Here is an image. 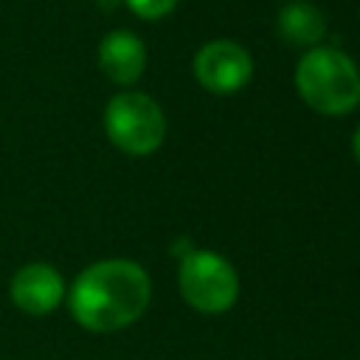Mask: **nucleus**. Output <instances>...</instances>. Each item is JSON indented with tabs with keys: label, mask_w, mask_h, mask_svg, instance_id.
<instances>
[{
	"label": "nucleus",
	"mask_w": 360,
	"mask_h": 360,
	"mask_svg": "<svg viewBox=\"0 0 360 360\" xmlns=\"http://www.w3.org/2000/svg\"><path fill=\"white\" fill-rule=\"evenodd\" d=\"M292 82L301 101L321 115H349L360 104V68L340 48H307Z\"/></svg>",
	"instance_id": "f03ea898"
},
{
	"label": "nucleus",
	"mask_w": 360,
	"mask_h": 360,
	"mask_svg": "<svg viewBox=\"0 0 360 360\" xmlns=\"http://www.w3.org/2000/svg\"><path fill=\"white\" fill-rule=\"evenodd\" d=\"M352 152H354V158H357V163H360V127H357L354 135H352Z\"/></svg>",
	"instance_id": "9d476101"
},
{
	"label": "nucleus",
	"mask_w": 360,
	"mask_h": 360,
	"mask_svg": "<svg viewBox=\"0 0 360 360\" xmlns=\"http://www.w3.org/2000/svg\"><path fill=\"white\" fill-rule=\"evenodd\" d=\"M152 298L149 273L132 259H101L87 264L68 290L73 321L90 332H118L135 323Z\"/></svg>",
	"instance_id": "f257e3e1"
},
{
	"label": "nucleus",
	"mask_w": 360,
	"mask_h": 360,
	"mask_svg": "<svg viewBox=\"0 0 360 360\" xmlns=\"http://www.w3.org/2000/svg\"><path fill=\"white\" fill-rule=\"evenodd\" d=\"M183 301L202 315H222L239 298V276L233 264L214 250H188L177 270Z\"/></svg>",
	"instance_id": "20e7f679"
},
{
	"label": "nucleus",
	"mask_w": 360,
	"mask_h": 360,
	"mask_svg": "<svg viewBox=\"0 0 360 360\" xmlns=\"http://www.w3.org/2000/svg\"><path fill=\"white\" fill-rule=\"evenodd\" d=\"M276 31L292 48H315L326 37V17L309 0H290L278 8Z\"/></svg>",
	"instance_id": "6e6552de"
},
{
	"label": "nucleus",
	"mask_w": 360,
	"mask_h": 360,
	"mask_svg": "<svg viewBox=\"0 0 360 360\" xmlns=\"http://www.w3.org/2000/svg\"><path fill=\"white\" fill-rule=\"evenodd\" d=\"M191 70L202 90L214 96H231L253 79V56L233 39H211L194 53Z\"/></svg>",
	"instance_id": "39448f33"
},
{
	"label": "nucleus",
	"mask_w": 360,
	"mask_h": 360,
	"mask_svg": "<svg viewBox=\"0 0 360 360\" xmlns=\"http://www.w3.org/2000/svg\"><path fill=\"white\" fill-rule=\"evenodd\" d=\"M98 70L118 87L135 84L146 70V45L129 28H115L98 42Z\"/></svg>",
	"instance_id": "0eeeda50"
},
{
	"label": "nucleus",
	"mask_w": 360,
	"mask_h": 360,
	"mask_svg": "<svg viewBox=\"0 0 360 360\" xmlns=\"http://www.w3.org/2000/svg\"><path fill=\"white\" fill-rule=\"evenodd\" d=\"M8 295L14 301V307L25 315L42 318L48 312H53L62 298H65V281L59 276V270L53 264L45 262H31L22 264L8 284Z\"/></svg>",
	"instance_id": "423d86ee"
},
{
	"label": "nucleus",
	"mask_w": 360,
	"mask_h": 360,
	"mask_svg": "<svg viewBox=\"0 0 360 360\" xmlns=\"http://www.w3.org/2000/svg\"><path fill=\"white\" fill-rule=\"evenodd\" d=\"M127 3V8L135 14V17H141V20H163V17H169L174 8H177V3L180 0H124Z\"/></svg>",
	"instance_id": "1a4fd4ad"
},
{
	"label": "nucleus",
	"mask_w": 360,
	"mask_h": 360,
	"mask_svg": "<svg viewBox=\"0 0 360 360\" xmlns=\"http://www.w3.org/2000/svg\"><path fill=\"white\" fill-rule=\"evenodd\" d=\"M104 132L124 155L146 158L158 152L166 138V115L149 93L121 90L104 107Z\"/></svg>",
	"instance_id": "7ed1b4c3"
}]
</instances>
